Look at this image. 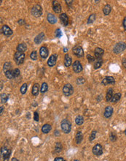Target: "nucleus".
I'll return each instance as SVG.
<instances>
[{
    "mask_svg": "<svg viewBox=\"0 0 126 161\" xmlns=\"http://www.w3.org/2000/svg\"><path fill=\"white\" fill-rule=\"evenodd\" d=\"M63 92L64 95H66L67 97L71 95L74 92L73 87L70 84H66V85H64V87L63 88Z\"/></svg>",
    "mask_w": 126,
    "mask_h": 161,
    "instance_id": "7",
    "label": "nucleus"
},
{
    "mask_svg": "<svg viewBox=\"0 0 126 161\" xmlns=\"http://www.w3.org/2000/svg\"><path fill=\"white\" fill-rule=\"evenodd\" d=\"M120 98H121V93H116L112 97V98L111 100V102H117L120 100Z\"/></svg>",
    "mask_w": 126,
    "mask_h": 161,
    "instance_id": "29",
    "label": "nucleus"
},
{
    "mask_svg": "<svg viewBox=\"0 0 126 161\" xmlns=\"http://www.w3.org/2000/svg\"><path fill=\"white\" fill-rule=\"evenodd\" d=\"M47 89H48V86H47V83H45V82L42 83V86H41V89H40V92H41L42 93H44V92H46L47 91Z\"/></svg>",
    "mask_w": 126,
    "mask_h": 161,
    "instance_id": "34",
    "label": "nucleus"
},
{
    "mask_svg": "<svg viewBox=\"0 0 126 161\" xmlns=\"http://www.w3.org/2000/svg\"><path fill=\"white\" fill-rule=\"evenodd\" d=\"M44 32H41L36 36V37L34 38V42L36 44H39L44 40Z\"/></svg>",
    "mask_w": 126,
    "mask_h": 161,
    "instance_id": "19",
    "label": "nucleus"
},
{
    "mask_svg": "<svg viewBox=\"0 0 126 161\" xmlns=\"http://www.w3.org/2000/svg\"><path fill=\"white\" fill-rule=\"evenodd\" d=\"M55 135H56V136H58V135H59V132H58V130L55 131Z\"/></svg>",
    "mask_w": 126,
    "mask_h": 161,
    "instance_id": "51",
    "label": "nucleus"
},
{
    "mask_svg": "<svg viewBox=\"0 0 126 161\" xmlns=\"http://www.w3.org/2000/svg\"><path fill=\"white\" fill-rule=\"evenodd\" d=\"M62 35V32L60 29H57L55 32V36L57 38H60Z\"/></svg>",
    "mask_w": 126,
    "mask_h": 161,
    "instance_id": "38",
    "label": "nucleus"
},
{
    "mask_svg": "<svg viewBox=\"0 0 126 161\" xmlns=\"http://www.w3.org/2000/svg\"><path fill=\"white\" fill-rule=\"evenodd\" d=\"M2 32L4 35L7 36V37H10L13 35V30L9 27L7 25H4L2 27Z\"/></svg>",
    "mask_w": 126,
    "mask_h": 161,
    "instance_id": "12",
    "label": "nucleus"
},
{
    "mask_svg": "<svg viewBox=\"0 0 126 161\" xmlns=\"http://www.w3.org/2000/svg\"><path fill=\"white\" fill-rule=\"evenodd\" d=\"M96 133H97V131H95V130H93V131L92 132L91 135H90V139H89L90 141H93V140L95 139V136H96Z\"/></svg>",
    "mask_w": 126,
    "mask_h": 161,
    "instance_id": "39",
    "label": "nucleus"
},
{
    "mask_svg": "<svg viewBox=\"0 0 126 161\" xmlns=\"http://www.w3.org/2000/svg\"><path fill=\"white\" fill-rule=\"evenodd\" d=\"M52 7L53 9V11L56 13H60L62 10V7L61 4L58 1H53L52 2Z\"/></svg>",
    "mask_w": 126,
    "mask_h": 161,
    "instance_id": "13",
    "label": "nucleus"
},
{
    "mask_svg": "<svg viewBox=\"0 0 126 161\" xmlns=\"http://www.w3.org/2000/svg\"><path fill=\"white\" fill-rule=\"evenodd\" d=\"M104 53V51L103 48H96L95 49V51H94V54H95V57L97 59H102V57Z\"/></svg>",
    "mask_w": 126,
    "mask_h": 161,
    "instance_id": "11",
    "label": "nucleus"
},
{
    "mask_svg": "<svg viewBox=\"0 0 126 161\" xmlns=\"http://www.w3.org/2000/svg\"><path fill=\"white\" fill-rule=\"evenodd\" d=\"M87 59H88V60L89 61V62H93L95 61V57H93V56H91V55H90V54H88V55H87Z\"/></svg>",
    "mask_w": 126,
    "mask_h": 161,
    "instance_id": "43",
    "label": "nucleus"
},
{
    "mask_svg": "<svg viewBox=\"0 0 126 161\" xmlns=\"http://www.w3.org/2000/svg\"><path fill=\"white\" fill-rule=\"evenodd\" d=\"M2 89V82L1 81V90Z\"/></svg>",
    "mask_w": 126,
    "mask_h": 161,
    "instance_id": "54",
    "label": "nucleus"
},
{
    "mask_svg": "<svg viewBox=\"0 0 126 161\" xmlns=\"http://www.w3.org/2000/svg\"><path fill=\"white\" fill-rule=\"evenodd\" d=\"M10 154H11L10 149H9L6 146L2 147V149H1V155L3 157L4 161H8L9 160V158L10 157Z\"/></svg>",
    "mask_w": 126,
    "mask_h": 161,
    "instance_id": "5",
    "label": "nucleus"
},
{
    "mask_svg": "<svg viewBox=\"0 0 126 161\" xmlns=\"http://www.w3.org/2000/svg\"><path fill=\"white\" fill-rule=\"evenodd\" d=\"M27 88H28V86H27V84H23L22 86H21V87H20V93L22 94V95H24V94H26V91H27Z\"/></svg>",
    "mask_w": 126,
    "mask_h": 161,
    "instance_id": "35",
    "label": "nucleus"
},
{
    "mask_svg": "<svg viewBox=\"0 0 126 161\" xmlns=\"http://www.w3.org/2000/svg\"><path fill=\"white\" fill-rule=\"evenodd\" d=\"M52 129V127L50 124H45L42 126V132L44 134H47L48 133L50 130Z\"/></svg>",
    "mask_w": 126,
    "mask_h": 161,
    "instance_id": "24",
    "label": "nucleus"
},
{
    "mask_svg": "<svg viewBox=\"0 0 126 161\" xmlns=\"http://www.w3.org/2000/svg\"><path fill=\"white\" fill-rule=\"evenodd\" d=\"M31 59L32 60H37V52L36 51H34L31 53Z\"/></svg>",
    "mask_w": 126,
    "mask_h": 161,
    "instance_id": "37",
    "label": "nucleus"
},
{
    "mask_svg": "<svg viewBox=\"0 0 126 161\" xmlns=\"http://www.w3.org/2000/svg\"><path fill=\"white\" fill-rule=\"evenodd\" d=\"M24 59H25L24 53L19 52V51H17L16 53H15V54H14V60H15V63L18 65H20L23 64V62H24Z\"/></svg>",
    "mask_w": 126,
    "mask_h": 161,
    "instance_id": "1",
    "label": "nucleus"
},
{
    "mask_svg": "<svg viewBox=\"0 0 126 161\" xmlns=\"http://www.w3.org/2000/svg\"><path fill=\"white\" fill-rule=\"evenodd\" d=\"M125 135H126V129H125Z\"/></svg>",
    "mask_w": 126,
    "mask_h": 161,
    "instance_id": "56",
    "label": "nucleus"
},
{
    "mask_svg": "<svg viewBox=\"0 0 126 161\" xmlns=\"http://www.w3.org/2000/svg\"><path fill=\"white\" fill-rule=\"evenodd\" d=\"M4 107L3 106H1V111H0V114H1V115H2V113H3V111H4Z\"/></svg>",
    "mask_w": 126,
    "mask_h": 161,
    "instance_id": "50",
    "label": "nucleus"
},
{
    "mask_svg": "<svg viewBox=\"0 0 126 161\" xmlns=\"http://www.w3.org/2000/svg\"><path fill=\"white\" fill-rule=\"evenodd\" d=\"M125 48H126V44L123 42H120L114 45V47L113 48V51L114 53L118 54V53H122Z\"/></svg>",
    "mask_w": 126,
    "mask_h": 161,
    "instance_id": "4",
    "label": "nucleus"
},
{
    "mask_svg": "<svg viewBox=\"0 0 126 161\" xmlns=\"http://www.w3.org/2000/svg\"><path fill=\"white\" fill-rule=\"evenodd\" d=\"M113 97V89L112 88L109 89L108 91H107V96H106V100L107 102L109 101H111L112 98Z\"/></svg>",
    "mask_w": 126,
    "mask_h": 161,
    "instance_id": "26",
    "label": "nucleus"
},
{
    "mask_svg": "<svg viewBox=\"0 0 126 161\" xmlns=\"http://www.w3.org/2000/svg\"><path fill=\"white\" fill-rule=\"evenodd\" d=\"M16 49H17L18 51L23 53L24 51H26L27 50V45L25 44L24 43H22L18 44V45L17 46Z\"/></svg>",
    "mask_w": 126,
    "mask_h": 161,
    "instance_id": "20",
    "label": "nucleus"
},
{
    "mask_svg": "<svg viewBox=\"0 0 126 161\" xmlns=\"http://www.w3.org/2000/svg\"><path fill=\"white\" fill-rule=\"evenodd\" d=\"M54 161H64V160H63V157H56L54 160Z\"/></svg>",
    "mask_w": 126,
    "mask_h": 161,
    "instance_id": "47",
    "label": "nucleus"
},
{
    "mask_svg": "<svg viewBox=\"0 0 126 161\" xmlns=\"http://www.w3.org/2000/svg\"><path fill=\"white\" fill-rule=\"evenodd\" d=\"M47 21L51 24H54L57 22V18L52 13H48L47 14Z\"/></svg>",
    "mask_w": 126,
    "mask_h": 161,
    "instance_id": "18",
    "label": "nucleus"
},
{
    "mask_svg": "<svg viewBox=\"0 0 126 161\" xmlns=\"http://www.w3.org/2000/svg\"><path fill=\"white\" fill-rule=\"evenodd\" d=\"M74 161H80V160H74Z\"/></svg>",
    "mask_w": 126,
    "mask_h": 161,
    "instance_id": "55",
    "label": "nucleus"
},
{
    "mask_svg": "<svg viewBox=\"0 0 126 161\" xmlns=\"http://www.w3.org/2000/svg\"><path fill=\"white\" fill-rule=\"evenodd\" d=\"M95 18H96V15L95 14H91L88 19V24H90V23H93L95 21Z\"/></svg>",
    "mask_w": 126,
    "mask_h": 161,
    "instance_id": "31",
    "label": "nucleus"
},
{
    "mask_svg": "<svg viewBox=\"0 0 126 161\" xmlns=\"http://www.w3.org/2000/svg\"><path fill=\"white\" fill-rule=\"evenodd\" d=\"M64 161H66V160H64Z\"/></svg>",
    "mask_w": 126,
    "mask_h": 161,
    "instance_id": "57",
    "label": "nucleus"
},
{
    "mask_svg": "<svg viewBox=\"0 0 126 161\" xmlns=\"http://www.w3.org/2000/svg\"><path fill=\"white\" fill-rule=\"evenodd\" d=\"M55 150H56V152H61V150H62V145H61V143L57 142V143L56 144Z\"/></svg>",
    "mask_w": 126,
    "mask_h": 161,
    "instance_id": "36",
    "label": "nucleus"
},
{
    "mask_svg": "<svg viewBox=\"0 0 126 161\" xmlns=\"http://www.w3.org/2000/svg\"><path fill=\"white\" fill-rule=\"evenodd\" d=\"M32 93L34 96H37L39 93V87L38 84H34L32 88Z\"/></svg>",
    "mask_w": 126,
    "mask_h": 161,
    "instance_id": "23",
    "label": "nucleus"
},
{
    "mask_svg": "<svg viewBox=\"0 0 126 161\" xmlns=\"http://www.w3.org/2000/svg\"><path fill=\"white\" fill-rule=\"evenodd\" d=\"M5 76L9 78V79H13L15 78H14V75H13V70H9L6 73H5Z\"/></svg>",
    "mask_w": 126,
    "mask_h": 161,
    "instance_id": "32",
    "label": "nucleus"
},
{
    "mask_svg": "<svg viewBox=\"0 0 126 161\" xmlns=\"http://www.w3.org/2000/svg\"><path fill=\"white\" fill-rule=\"evenodd\" d=\"M73 70L76 73H79L82 70V66L80 61L77 60L73 63Z\"/></svg>",
    "mask_w": 126,
    "mask_h": 161,
    "instance_id": "9",
    "label": "nucleus"
},
{
    "mask_svg": "<svg viewBox=\"0 0 126 161\" xmlns=\"http://www.w3.org/2000/svg\"><path fill=\"white\" fill-rule=\"evenodd\" d=\"M20 70L18 68H15V70H13V75H14V78H17L20 75Z\"/></svg>",
    "mask_w": 126,
    "mask_h": 161,
    "instance_id": "40",
    "label": "nucleus"
},
{
    "mask_svg": "<svg viewBox=\"0 0 126 161\" xmlns=\"http://www.w3.org/2000/svg\"><path fill=\"white\" fill-rule=\"evenodd\" d=\"M12 161H19V160H18V159H16V158H15V157H14V158H13V159H12Z\"/></svg>",
    "mask_w": 126,
    "mask_h": 161,
    "instance_id": "52",
    "label": "nucleus"
},
{
    "mask_svg": "<svg viewBox=\"0 0 126 161\" xmlns=\"http://www.w3.org/2000/svg\"><path fill=\"white\" fill-rule=\"evenodd\" d=\"M60 19L62 23V24L64 26H67L69 25V17L66 13H62L60 15Z\"/></svg>",
    "mask_w": 126,
    "mask_h": 161,
    "instance_id": "16",
    "label": "nucleus"
},
{
    "mask_svg": "<svg viewBox=\"0 0 126 161\" xmlns=\"http://www.w3.org/2000/svg\"><path fill=\"white\" fill-rule=\"evenodd\" d=\"M112 10V7L110 5H106L103 9V13L105 15H108Z\"/></svg>",
    "mask_w": 126,
    "mask_h": 161,
    "instance_id": "27",
    "label": "nucleus"
},
{
    "mask_svg": "<svg viewBox=\"0 0 126 161\" xmlns=\"http://www.w3.org/2000/svg\"><path fill=\"white\" fill-rule=\"evenodd\" d=\"M39 54H40V57L42 58V59H46L47 57H48V54H49V52H48V49L47 48V47L45 46H42L39 49Z\"/></svg>",
    "mask_w": 126,
    "mask_h": 161,
    "instance_id": "14",
    "label": "nucleus"
},
{
    "mask_svg": "<svg viewBox=\"0 0 126 161\" xmlns=\"http://www.w3.org/2000/svg\"><path fill=\"white\" fill-rule=\"evenodd\" d=\"M56 62H57V55L53 54L50 57V58L47 61V65L50 67H53L56 65Z\"/></svg>",
    "mask_w": 126,
    "mask_h": 161,
    "instance_id": "15",
    "label": "nucleus"
},
{
    "mask_svg": "<svg viewBox=\"0 0 126 161\" xmlns=\"http://www.w3.org/2000/svg\"><path fill=\"white\" fill-rule=\"evenodd\" d=\"M34 119L36 121V122H38L39 121V114L37 111H35L34 114Z\"/></svg>",
    "mask_w": 126,
    "mask_h": 161,
    "instance_id": "44",
    "label": "nucleus"
},
{
    "mask_svg": "<svg viewBox=\"0 0 126 161\" xmlns=\"http://www.w3.org/2000/svg\"><path fill=\"white\" fill-rule=\"evenodd\" d=\"M65 2H66V4H67L69 6H70V5H71L73 4V1H69V0H66Z\"/></svg>",
    "mask_w": 126,
    "mask_h": 161,
    "instance_id": "48",
    "label": "nucleus"
},
{
    "mask_svg": "<svg viewBox=\"0 0 126 161\" xmlns=\"http://www.w3.org/2000/svg\"><path fill=\"white\" fill-rule=\"evenodd\" d=\"M122 65L125 68H126V58H124L122 59Z\"/></svg>",
    "mask_w": 126,
    "mask_h": 161,
    "instance_id": "45",
    "label": "nucleus"
},
{
    "mask_svg": "<svg viewBox=\"0 0 126 161\" xmlns=\"http://www.w3.org/2000/svg\"><path fill=\"white\" fill-rule=\"evenodd\" d=\"M103 64V59H97V61L94 63V68L95 69H98L102 66Z\"/></svg>",
    "mask_w": 126,
    "mask_h": 161,
    "instance_id": "30",
    "label": "nucleus"
},
{
    "mask_svg": "<svg viewBox=\"0 0 126 161\" xmlns=\"http://www.w3.org/2000/svg\"><path fill=\"white\" fill-rule=\"evenodd\" d=\"M113 114V109L112 106H107L106 107L105 109V111H104V116L105 118H109L112 117Z\"/></svg>",
    "mask_w": 126,
    "mask_h": 161,
    "instance_id": "17",
    "label": "nucleus"
},
{
    "mask_svg": "<svg viewBox=\"0 0 126 161\" xmlns=\"http://www.w3.org/2000/svg\"><path fill=\"white\" fill-rule=\"evenodd\" d=\"M61 127L62 131L64 133H69L71 129V124L70 122L67 119L62 120V122L61 123Z\"/></svg>",
    "mask_w": 126,
    "mask_h": 161,
    "instance_id": "2",
    "label": "nucleus"
},
{
    "mask_svg": "<svg viewBox=\"0 0 126 161\" xmlns=\"http://www.w3.org/2000/svg\"><path fill=\"white\" fill-rule=\"evenodd\" d=\"M75 122H76V124L77 125H81L83 124L84 122V118L83 117L79 115V116H77L76 118H75Z\"/></svg>",
    "mask_w": 126,
    "mask_h": 161,
    "instance_id": "28",
    "label": "nucleus"
},
{
    "mask_svg": "<svg viewBox=\"0 0 126 161\" xmlns=\"http://www.w3.org/2000/svg\"><path fill=\"white\" fill-rule=\"evenodd\" d=\"M77 83L78 84H80V85H82V84H83L85 83V79H84L83 78H82V77L78 78L77 79Z\"/></svg>",
    "mask_w": 126,
    "mask_h": 161,
    "instance_id": "42",
    "label": "nucleus"
},
{
    "mask_svg": "<svg viewBox=\"0 0 126 161\" xmlns=\"http://www.w3.org/2000/svg\"><path fill=\"white\" fill-rule=\"evenodd\" d=\"M73 53L77 57H82L84 56V51L83 48L80 46V45H75L73 48Z\"/></svg>",
    "mask_w": 126,
    "mask_h": 161,
    "instance_id": "6",
    "label": "nucleus"
},
{
    "mask_svg": "<svg viewBox=\"0 0 126 161\" xmlns=\"http://www.w3.org/2000/svg\"><path fill=\"white\" fill-rule=\"evenodd\" d=\"M115 83V80L112 76H107L105 77L103 80L101 84L104 86H107L108 84H114Z\"/></svg>",
    "mask_w": 126,
    "mask_h": 161,
    "instance_id": "10",
    "label": "nucleus"
},
{
    "mask_svg": "<svg viewBox=\"0 0 126 161\" xmlns=\"http://www.w3.org/2000/svg\"><path fill=\"white\" fill-rule=\"evenodd\" d=\"M8 99H9V95H7V94H5V93H3V94L1 95V102H2V103L7 102V101L8 100Z\"/></svg>",
    "mask_w": 126,
    "mask_h": 161,
    "instance_id": "33",
    "label": "nucleus"
},
{
    "mask_svg": "<svg viewBox=\"0 0 126 161\" xmlns=\"http://www.w3.org/2000/svg\"><path fill=\"white\" fill-rule=\"evenodd\" d=\"M13 66H12V64L10 62H7L4 64V66H3V71L4 73H6L9 70H13L12 69Z\"/></svg>",
    "mask_w": 126,
    "mask_h": 161,
    "instance_id": "25",
    "label": "nucleus"
},
{
    "mask_svg": "<svg viewBox=\"0 0 126 161\" xmlns=\"http://www.w3.org/2000/svg\"><path fill=\"white\" fill-rule=\"evenodd\" d=\"M83 139V136H82V133L80 132V131H78L76 134V137H75V141L77 144H80L82 141Z\"/></svg>",
    "mask_w": 126,
    "mask_h": 161,
    "instance_id": "21",
    "label": "nucleus"
},
{
    "mask_svg": "<svg viewBox=\"0 0 126 161\" xmlns=\"http://www.w3.org/2000/svg\"><path fill=\"white\" fill-rule=\"evenodd\" d=\"M122 24H123V26H124V29H125V30L126 31V17H125V18L123 19Z\"/></svg>",
    "mask_w": 126,
    "mask_h": 161,
    "instance_id": "46",
    "label": "nucleus"
},
{
    "mask_svg": "<svg viewBox=\"0 0 126 161\" xmlns=\"http://www.w3.org/2000/svg\"><path fill=\"white\" fill-rule=\"evenodd\" d=\"M18 23H19L20 25H23V24L25 23V21H24V20L20 19V20H19V21H18Z\"/></svg>",
    "mask_w": 126,
    "mask_h": 161,
    "instance_id": "49",
    "label": "nucleus"
},
{
    "mask_svg": "<svg viewBox=\"0 0 126 161\" xmlns=\"http://www.w3.org/2000/svg\"><path fill=\"white\" fill-rule=\"evenodd\" d=\"M63 51H64V52H66V51H68V48H63Z\"/></svg>",
    "mask_w": 126,
    "mask_h": 161,
    "instance_id": "53",
    "label": "nucleus"
},
{
    "mask_svg": "<svg viewBox=\"0 0 126 161\" xmlns=\"http://www.w3.org/2000/svg\"><path fill=\"white\" fill-rule=\"evenodd\" d=\"M93 153L96 155V156H100L101 155L102 153H103V148H102V146L98 144L96 145H95L93 148Z\"/></svg>",
    "mask_w": 126,
    "mask_h": 161,
    "instance_id": "8",
    "label": "nucleus"
},
{
    "mask_svg": "<svg viewBox=\"0 0 126 161\" xmlns=\"http://www.w3.org/2000/svg\"><path fill=\"white\" fill-rule=\"evenodd\" d=\"M109 138H110V140H111L112 141H115L117 140V136L115 135L114 132H111V133H110Z\"/></svg>",
    "mask_w": 126,
    "mask_h": 161,
    "instance_id": "41",
    "label": "nucleus"
},
{
    "mask_svg": "<svg viewBox=\"0 0 126 161\" xmlns=\"http://www.w3.org/2000/svg\"><path fill=\"white\" fill-rule=\"evenodd\" d=\"M32 15L36 18L40 17L42 15V8L40 5H34L31 10Z\"/></svg>",
    "mask_w": 126,
    "mask_h": 161,
    "instance_id": "3",
    "label": "nucleus"
},
{
    "mask_svg": "<svg viewBox=\"0 0 126 161\" xmlns=\"http://www.w3.org/2000/svg\"><path fill=\"white\" fill-rule=\"evenodd\" d=\"M71 63H72V59H71V57L69 55H68V54L65 55V57H64V65L68 67L71 66Z\"/></svg>",
    "mask_w": 126,
    "mask_h": 161,
    "instance_id": "22",
    "label": "nucleus"
}]
</instances>
